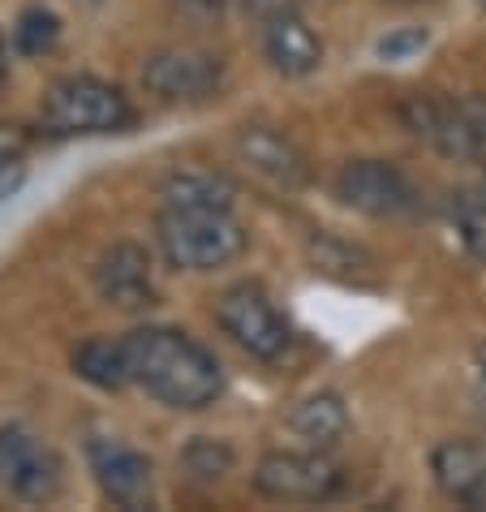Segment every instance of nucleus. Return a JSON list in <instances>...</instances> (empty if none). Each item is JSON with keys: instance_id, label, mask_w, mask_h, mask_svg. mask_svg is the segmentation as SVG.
Wrapping results in <instances>:
<instances>
[{"instance_id": "obj_1", "label": "nucleus", "mask_w": 486, "mask_h": 512, "mask_svg": "<svg viewBox=\"0 0 486 512\" xmlns=\"http://www.w3.org/2000/svg\"><path fill=\"white\" fill-rule=\"evenodd\" d=\"M130 375L168 409H207L224 392L220 362L173 327H138L125 336Z\"/></svg>"}, {"instance_id": "obj_6", "label": "nucleus", "mask_w": 486, "mask_h": 512, "mask_svg": "<svg viewBox=\"0 0 486 512\" xmlns=\"http://www.w3.org/2000/svg\"><path fill=\"white\" fill-rule=\"evenodd\" d=\"M216 319L259 362H276L293 345V327L284 323V315L271 306V297L259 284H233V289H224L216 297Z\"/></svg>"}, {"instance_id": "obj_24", "label": "nucleus", "mask_w": 486, "mask_h": 512, "mask_svg": "<svg viewBox=\"0 0 486 512\" xmlns=\"http://www.w3.org/2000/svg\"><path fill=\"white\" fill-rule=\"evenodd\" d=\"M190 5H203V9H224L228 0H190Z\"/></svg>"}, {"instance_id": "obj_11", "label": "nucleus", "mask_w": 486, "mask_h": 512, "mask_svg": "<svg viewBox=\"0 0 486 512\" xmlns=\"http://www.w3.org/2000/svg\"><path fill=\"white\" fill-rule=\"evenodd\" d=\"M91 465H95V482L117 508H151L155 500V469L142 452L117 444V439H99L91 444Z\"/></svg>"}, {"instance_id": "obj_20", "label": "nucleus", "mask_w": 486, "mask_h": 512, "mask_svg": "<svg viewBox=\"0 0 486 512\" xmlns=\"http://www.w3.org/2000/svg\"><path fill=\"white\" fill-rule=\"evenodd\" d=\"M56 39H61V22H56V13H48V9H26L18 18V26H13V44H18V52H26V56L52 52Z\"/></svg>"}, {"instance_id": "obj_23", "label": "nucleus", "mask_w": 486, "mask_h": 512, "mask_svg": "<svg viewBox=\"0 0 486 512\" xmlns=\"http://www.w3.org/2000/svg\"><path fill=\"white\" fill-rule=\"evenodd\" d=\"M474 405H478V418L486 422V345L474 349Z\"/></svg>"}, {"instance_id": "obj_10", "label": "nucleus", "mask_w": 486, "mask_h": 512, "mask_svg": "<svg viewBox=\"0 0 486 512\" xmlns=\"http://www.w3.org/2000/svg\"><path fill=\"white\" fill-rule=\"evenodd\" d=\"M224 65L211 52H194V48H168L155 52L142 65V87L160 99H203L220 87Z\"/></svg>"}, {"instance_id": "obj_18", "label": "nucleus", "mask_w": 486, "mask_h": 512, "mask_svg": "<svg viewBox=\"0 0 486 512\" xmlns=\"http://www.w3.org/2000/svg\"><path fill=\"white\" fill-rule=\"evenodd\" d=\"M452 224L461 233L465 250L478 263H486V190H461L452 194Z\"/></svg>"}, {"instance_id": "obj_12", "label": "nucleus", "mask_w": 486, "mask_h": 512, "mask_svg": "<svg viewBox=\"0 0 486 512\" xmlns=\"http://www.w3.org/2000/svg\"><path fill=\"white\" fill-rule=\"evenodd\" d=\"M95 289L108 306L142 310L155 302V276H151V254L138 241H117L99 254L95 263Z\"/></svg>"}, {"instance_id": "obj_26", "label": "nucleus", "mask_w": 486, "mask_h": 512, "mask_svg": "<svg viewBox=\"0 0 486 512\" xmlns=\"http://www.w3.org/2000/svg\"><path fill=\"white\" fill-rule=\"evenodd\" d=\"M482 190H486V177H482Z\"/></svg>"}, {"instance_id": "obj_2", "label": "nucleus", "mask_w": 486, "mask_h": 512, "mask_svg": "<svg viewBox=\"0 0 486 512\" xmlns=\"http://www.w3.org/2000/svg\"><path fill=\"white\" fill-rule=\"evenodd\" d=\"M400 121L413 138L435 147L443 160L486 164V95H409L400 104Z\"/></svg>"}, {"instance_id": "obj_9", "label": "nucleus", "mask_w": 486, "mask_h": 512, "mask_svg": "<svg viewBox=\"0 0 486 512\" xmlns=\"http://www.w3.org/2000/svg\"><path fill=\"white\" fill-rule=\"evenodd\" d=\"M233 147L241 155V164H246L254 177L271 181L276 190H302L310 181V164H306L302 147H297L293 138H284L280 130H271V125H241Z\"/></svg>"}, {"instance_id": "obj_3", "label": "nucleus", "mask_w": 486, "mask_h": 512, "mask_svg": "<svg viewBox=\"0 0 486 512\" xmlns=\"http://www.w3.org/2000/svg\"><path fill=\"white\" fill-rule=\"evenodd\" d=\"M155 237L168 263L181 272H220L246 250V229L233 220V211H173L164 207L155 220Z\"/></svg>"}, {"instance_id": "obj_25", "label": "nucleus", "mask_w": 486, "mask_h": 512, "mask_svg": "<svg viewBox=\"0 0 486 512\" xmlns=\"http://www.w3.org/2000/svg\"><path fill=\"white\" fill-rule=\"evenodd\" d=\"M0 74H5V39H0Z\"/></svg>"}, {"instance_id": "obj_4", "label": "nucleus", "mask_w": 486, "mask_h": 512, "mask_svg": "<svg viewBox=\"0 0 486 512\" xmlns=\"http://www.w3.org/2000/svg\"><path fill=\"white\" fill-rule=\"evenodd\" d=\"M134 121L121 87L99 78H61L44 95V125L52 134H117Z\"/></svg>"}, {"instance_id": "obj_13", "label": "nucleus", "mask_w": 486, "mask_h": 512, "mask_svg": "<svg viewBox=\"0 0 486 512\" xmlns=\"http://www.w3.org/2000/svg\"><path fill=\"white\" fill-rule=\"evenodd\" d=\"M431 474L448 500L486 512V444H478V439H443L431 452Z\"/></svg>"}, {"instance_id": "obj_21", "label": "nucleus", "mask_w": 486, "mask_h": 512, "mask_svg": "<svg viewBox=\"0 0 486 512\" xmlns=\"http://www.w3.org/2000/svg\"><path fill=\"white\" fill-rule=\"evenodd\" d=\"M426 48V31H396L388 39H379V56L383 61H405V56Z\"/></svg>"}, {"instance_id": "obj_19", "label": "nucleus", "mask_w": 486, "mask_h": 512, "mask_svg": "<svg viewBox=\"0 0 486 512\" xmlns=\"http://www.w3.org/2000/svg\"><path fill=\"white\" fill-rule=\"evenodd\" d=\"M181 469L194 482H220L228 469H233V448L220 444V439H194V444L181 452Z\"/></svg>"}, {"instance_id": "obj_7", "label": "nucleus", "mask_w": 486, "mask_h": 512, "mask_svg": "<svg viewBox=\"0 0 486 512\" xmlns=\"http://www.w3.org/2000/svg\"><path fill=\"white\" fill-rule=\"evenodd\" d=\"M336 198L370 220H400L418 211L413 181L388 160H349L336 173Z\"/></svg>"}, {"instance_id": "obj_8", "label": "nucleus", "mask_w": 486, "mask_h": 512, "mask_svg": "<svg viewBox=\"0 0 486 512\" xmlns=\"http://www.w3.org/2000/svg\"><path fill=\"white\" fill-rule=\"evenodd\" d=\"M0 487L26 504H44L61 491V457L31 431H0Z\"/></svg>"}, {"instance_id": "obj_16", "label": "nucleus", "mask_w": 486, "mask_h": 512, "mask_svg": "<svg viewBox=\"0 0 486 512\" xmlns=\"http://www.w3.org/2000/svg\"><path fill=\"white\" fill-rule=\"evenodd\" d=\"M289 431L302 439L306 448H336L349 435V409L336 392H314L289 414Z\"/></svg>"}, {"instance_id": "obj_22", "label": "nucleus", "mask_w": 486, "mask_h": 512, "mask_svg": "<svg viewBox=\"0 0 486 512\" xmlns=\"http://www.w3.org/2000/svg\"><path fill=\"white\" fill-rule=\"evenodd\" d=\"M18 181H22V160H18V151H13V142L0 138V198L18 186Z\"/></svg>"}, {"instance_id": "obj_17", "label": "nucleus", "mask_w": 486, "mask_h": 512, "mask_svg": "<svg viewBox=\"0 0 486 512\" xmlns=\"http://www.w3.org/2000/svg\"><path fill=\"white\" fill-rule=\"evenodd\" d=\"M74 371L78 379L95 383L104 392H121L125 383H134L130 375V353H125V336L108 340V336H91L74 349Z\"/></svg>"}, {"instance_id": "obj_14", "label": "nucleus", "mask_w": 486, "mask_h": 512, "mask_svg": "<svg viewBox=\"0 0 486 512\" xmlns=\"http://www.w3.org/2000/svg\"><path fill=\"white\" fill-rule=\"evenodd\" d=\"M263 52L276 74L284 78H306L323 65V39L297 18L293 9H276L263 31Z\"/></svg>"}, {"instance_id": "obj_27", "label": "nucleus", "mask_w": 486, "mask_h": 512, "mask_svg": "<svg viewBox=\"0 0 486 512\" xmlns=\"http://www.w3.org/2000/svg\"><path fill=\"white\" fill-rule=\"evenodd\" d=\"M482 5H486V0H482Z\"/></svg>"}, {"instance_id": "obj_15", "label": "nucleus", "mask_w": 486, "mask_h": 512, "mask_svg": "<svg viewBox=\"0 0 486 512\" xmlns=\"http://www.w3.org/2000/svg\"><path fill=\"white\" fill-rule=\"evenodd\" d=\"M160 198L173 211H233L237 186L211 168H181L160 186Z\"/></svg>"}, {"instance_id": "obj_5", "label": "nucleus", "mask_w": 486, "mask_h": 512, "mask_svg": "<svg viewBox=\"0 0 486 512\" xmlns=\"http://www.w3.org/2000/svg\"><path fill=\"white\" fill-rule=\"evenodd\" d=\"M345 487V469H340L323 448L306 452H267L254 465V491L280 504H327Z\"/></svg>"}]
</instances>
